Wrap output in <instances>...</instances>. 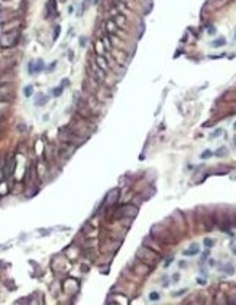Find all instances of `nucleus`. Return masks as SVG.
<instances>
[{"label": "nucleus", "instance_id": "f257e3e1", "mask_svg": "<svg viewBox=\"0 0 236 305\" xmlns=\"http://www.w3.org/2000/svg\"><path fill=\"white\" fill-rule=\"evenodd\" d=\"M20 39L19 29H14L10 32H3L0 35V48H13L18 45Z\"/></svg>", "mask_w": 236, "mask_h": 305}, {"label": "nucleus", "instance_id": "f03ea898", "mask_svg": "<svg viewBox=\"0 0 236 305\" xmlns=\"http://www.w3.org/2000/svg\"><path fill=\"white\" fill-rule=\"evenodd\" d=\"M136 256H138V259H141L145 265H149V266L155 265V263L159 260V256H158L155 252H152L151 249H148V247H141L139 250H138Z\"/></svg>", "mask_w": 236, "mask_h": 305}, {"label": "nucleus", "instance_id": "7ed1b4c3", "mask_svg": "<svg viewBox=\"0 0 236 305\" xmlns=\"http://www.w3.org/2000/svg\"><path fill=\"white\" fill-rule=\"evenodd\" d=\"M16 65V59L13 57L9 58H0V72L12 71V68Z\"/></svg>", "mask_w": 236, "mask_h": 305}, {"label": "nucleus", "instance_id": "20e7f679", "mask_svg": "<svg viewBox=\"0 0 236 305\" xmlns=\"http://www.w3.org/2000/svg\"><path fill=\"white\" fill-rule=\"evenodd\" d=\"M106 32H107V34H112V35H116V36H119V38H122L123 36L120 28H119L118 25L114 23L112 19H109L107 22H106Z\"/></svg>", "mask_w": 236, "mask_h": 305}, {"label": "nucleus", "instance_id": "39448f33", "mask_svg": "<svg viewBox=\"0 0 236 305\" xmlns=\"http://www.w3.org/2000/svg\"><path fill=\"white\" fill-rule=\"evenodd\" d=\"M19 26H20V20L16 18V19H12L9 22L2 23V30L3 32H10V30H14V29H19Z\"/></svg>", "mask_w": 236, "mask_h": 305}, {"label": "nucleus", "instance_id": "423d86ee", "mask_svg": "<svg viewBox=\"0 0 236 305\" xmlns=\"http://www.w3.org/2000/svg\"><path fill=\"white\" fill-rule=\"evenodd\" d=\"M14 168H16V159L14 156H10L6 162V168H5V175L6 176H12L14 172Z\"/></svg>", "mask_w": 236, "mask_h": 305}, {"label": "nucleus", "instance_id": "0eeeda50", "mask_svg": "<svg viewBox=\"0 0 236 305\" xmlns=\"http://www.w3.org/2000/svg\"><path fill=\"white\" fill-rule=\"evenodd\" d=\"M14 74L12 71L0 72V84H13Z\"/></svg>", "mask_w": 236, "mask_h": 305}, {"label": "nucleus", "instance_id": "6e6552de", "mask_svg": "<svg viewBox=\"0 0 236 305\" xmlns=\"http://www.w3.org/2000/svg\"><path fill=\"white\" fill-rule=\"evenodd\" d=\"M112 20H113L114 23L118 25L119 28H123V26H126V18H125V16H123V14L120 13V12H118L116 14H113V16H112Z\"/></svg>", "mask_w": 236, "mask_h": 305}, {"label": "nucleus", "instance_id": "1a4fd4ad", "mask_svg": "<svg viewBox=\"0 0 236 305\" xmlns=\"http://www.w3.org/2000/svg\"><path fill=\"white\" fill-rule=\"evenodd\" d=\"M94 61H96V64H97V65H99V67L101 68V70H103L104 72H107V71H109V62L106 61V58H104L103 55H96V59H94Z\"/></svg>", "mask_w": 236, "mask_h": 305}, {"label": "nucleus", "instance_id": "9d476101", "mask_svg": "<svg viewBox=\"0 0 236 305\" xmlns=\"http://www.w3.org/2000/svg\"><path fill=\"white\" fill-rule=\"evenodd\" d=\"M47 18L52 16V14H57V0H48L47 3Z\"/></svg>", "mask_w": 236, "mask_h": 305}, {"label": "nucleus", "instance_id": "9b49d317", "mask_svg": "<svg viewBox=\"0 0 236 305\" xmlns=\"http://www.w3.org/2000/svg\"><path fill=\"white\" fill-rule=\"evenodd\" d=\"M122 213H123V215L135 217V215L138 214V208L136 207H133V205H126V207H123L122 208Z\"/></svg>", "mask_w": 236, "mask_h": 305}, {"label": "nucleus", "instance_id": "f8f14e48", "mask_svg": "<svg viewBox=\"0 0 236 305\" xmlns=\"http://www.w3.org/2000/svg\"><path fill=\"white\" fill-rule=\"evenodd\" d=\"M113 6L116 7V9L120 12V13H128V7H126V5L125 3H122V2H119V0H114V3H113Z\"/></svg>", "mask_w": 236, "mask_h": 305}, {"label": "nucleus", "instance_id": "ddd939ff", "mask_svg": "<svg viewBox=\"0 0 236 305\" xmlns=\"http://www.w3.org/2000/svg\"><path fill=\"white\" fill-rule=\"evenodd\" d=\"M198 250H200V249H198L197 244H191V246H190V249L184 250V255H185V256H194V255H197V253H198Z\"/></svg>", "mask_w": 236, "mask_h": 305}, {"label": "nucleus", "instance_id": "4468645a", "mask_svg": "<svg viewBox=\"0 0 236 305\" xmlns=\"http://www.w3.org/2000/svg\"><path fill=\"white\" fill-rule=\"evenodd\" d=\"M43 68H45V65H43L42 59H38L36 62H33V74H35V72H41Z\"/></svg>", "mask_w": 236, "mask_h": 305}, {"label": "nucleus", "instance_id": "2eb2a0df", "mask_svg": "<svg viewBox=\"0 0 236 305\" xmlns=\"http://www.w3.org/2000/svg\"><path fill=\"white\" fill-rule=\"evenodd\" d=\"M103 45L106 49H109V51H112L113 49V45H112V42H110V39H109V35L107 34H104L103 35Z\"/></svg>", "mask_w": 236, "mask_h": 305}, {"label": "nucleus", "instance_id": "dca6fc26", "mask_svg": "<svg viewBox=\"0 0 236 305\" xmlns=\"http://www.w3.org/2000/svg\"><path fill=\"white\" fill-rule=\"evenodd\" d=\"M47 101H48V95H39L38 98H36V101H35V104L36 106H43Z\"/></svg>", "mask_w": 236, "mask_h": 305}, {"label": "nucleus", "instance_id": "f3484780", "mask_svg": "<svg viewBox=\"0 0 236 305\" xmlns=\"http://www.w3.org/2000/svg\"><path fill=\"white\" fill-rule=\"evenodd\" d=\"M62 90H64V87L60 86V87H55V88H52L51 93H52V95H54V97H60V95L62 94Z\"/></svg>", "mask_w": 236, "mask_h": 305}, {"label": "nucleus", "instance_id": "a211bd4d", "mask_svg": "<svg viewBox=\"0 0 236 305\" xmlns=\"http://www.w3.org/2000/svg\"><path fill=\"white\" fill-rule=\"evenodd\" d=\"M225 43H226V39H225V38H219V39H216V41H214L212 45H213V48H219V46H223Z\"/></svg>", "mask_w": 236, "mask_h": 305}, {"label": "nucleus", "instance_id": "6ab92c4d", "mask_svg": "<svg viewBox=\"0 0 236 305\" xmlns=\"http://www.w3.org/2000/svg\"><path fill=\"white\" fill-rule=\"evenodd\" d=\"M32 93H33V86H31V84H29V86H26L23 88L25 97H31V95H32Z\"/></svg>", "mask_w": 236, "mask_h": 305}, {"label": "nucleus", "instance_id": "aec40b11", "mask_svg": "<svg viewBox=\"0 0 236 305\" xmlns=\"http://www.w3.org/2000/svg\"><path fill=\"white\" fill-rule=\"evenodd\" d=\"M60 32H61V26L57 25V26H55V30H54V35H52V41H57L58 36H60Z\"/></svg>", "mask_w": 236, "mask_h": 305}, {"label": "nucleus", "instance_id": "412c9836", "mask_svg": "<svg viewBox=\"0 0 236 305\" xmlns=\"http://www.w3.org/2000/svg\"><path fill=\"white\" fill-rule=\"evenodd\" d=\"M216 155H217V156H225V155H227V149L226 148H220L216 152Z\"/></svg>", "mask_w": 236, "mask_h": 305}, {"label": "nucleus", "instance_id": "4be33fe9", "mask_svg": "<svg viewBox=\"0 0 236 305\" xmlns=\"http://www.w3.org/2000/svg\"><path fill=\"white\" fill-rule=\"evenodd\" d=\"M213 244H214V242H213L212 239H204V246L206 247H212Z\"/></svg>", "mask_w": 236, "mask_h": 305}, {"label": "nucleus", "instance_id": "5701e85b", "mask_svg": "<svg viewBox=\"0 0 236 305\" xmlns=\"http://www.w3.org/2000/svg\"><path fill=\"white\" fill-rule=\"evenodd\" d=\"M149 298H151V301H156V299H159V294H158V292H151V295H149Z\"/></svg>", "mask_w": 236, "mask_h": 305}, {"label": "nucleus", "instance_id": "b1692460", "mask_svg": "<svg viewBox=\"0 0 236 305\" xmlns=\"http://www.w3.org/2000/svg\"><path fill=\"white\" fill-rule=\"evenodd\" d=\"M212 155H213V153L210 152V150H206V152L201 153V159H207V158H210Z\"/></svg>", "mask_w": 236, "mask_h": 305}, {"label": "nucleus", "instance_id": "393cba45", "mask_svg": "<svg viewBox=\"0 0 236 305\" xmlns=\"http://www.w3.org/2000/svg\"><path fill=\"white\" fill-rule=\"evenodd\" d=\"M55 65H57V62H52L51 65H49V68H48V72H51V71H54V68H55Z\"/></svg>", "mask_w": 236, "mask_h": 305}, {"label": "nucleus", "instance_id": "a878e982", "mask_svg": "<svg viewBox=\"0 0 236 305\" xmlns=\"http://www.w3.org/2000/svg\"><path fill=\"white\" fill-rule=\"evenodd\" d=\"M220 133H222V129H219V130H216V132H214V133H213V134H212V138H214V136H217V134H220Z\"/></svg>", "mask_w": 236, "mask_h": 305}, {"label": "nucleus", "instance_id": "bb28decb", "mask_svg": "<svg viewBox=\"0 0 236 305\" xmlns=\"http://www.w3.org/2000/svg\"><path fill=\"white\" fill-rule=\"evenodd\" d=\"M80 43H81V46H84V43H85V38H84V36L80 39Z\"/></svg>", "mask_w": 236, "mask_h": 305}, {"label": "nucleus", "instance_id": "cd10ccee", "mask_svg": "<svg viewBox=\"0 0 236 305\" xmlns=\"http://www.w3.org/2000/svg\"><path fill=\"white\" fill-rule=\"evenodd\" d=\"M18 129H19L20 132H23V130H25V124H20V126H18Z\"/></svg>", "mask_w": 236, "mask_h": 305}, {"label": "nucleus", "instance_id": "c85d7f7f", "mask_svg": "<svg viewBox=\"0 0 236 305\" xmlns=\"http://www.w3.org/2000/svg\"><path fill=\"white\" fill-rule=\"evenodd\" d=\"M174 282H178V275H174V279H172Z\"/></svg>", "mask_w": 236, "mask_h": 305}, {"label": "nucleus", "instance_id": "c756f323", "mask_svg": "<svg viewBox=\"0 0 236 305\" xmlns=\"http://www.w3.org/2000/svg\"><path fill=\"white\" fill-rule=\"evenodd\" d=\"M180 267H185V262H180Z\"/></svg>", "mask_w": 236, "mask_h": 305}, {"label": "nucleus", "instance_id": "7c9ffc66", "mask_svg": "<svg viewBox=\"0 0 236 305\" xmlns=\"http://www.w3.org/2000/svg\"><path fill=\"white\" fill-rule=\"evenodd\" d=\"M119 2H122V3H125V5H128L129 0H119Z\"/></svg>", "mask_w": 236, "mask_h": 305}, {"label": "nucleus", "instance_id": "2f4dec72", "mask_svg": "<svg viewBox=\"0 0 236 305\" xmlns=\"http://www.w3.org/2000/svg\"><path fill=\"white\" fill-rule=\"evenodd\" d=\"M233 143H235V146H236V136L233 138Z\"/></svg>", "mask_w": 236, "mask_h": 305}, {"label": "nucleus", "instance_id": "473e14b6", "mask_svg": "<svg viewBox=\"0 0 236 305\" xmlns=\"http://www.w3.org/2000/svg\"><path fill=\"white\" fill-rule=\"evenodd\" d=\"M235 129H236V123H235Z\"/></svg>", "mask_w": 236, "mask_h": 305}]
</instances>
